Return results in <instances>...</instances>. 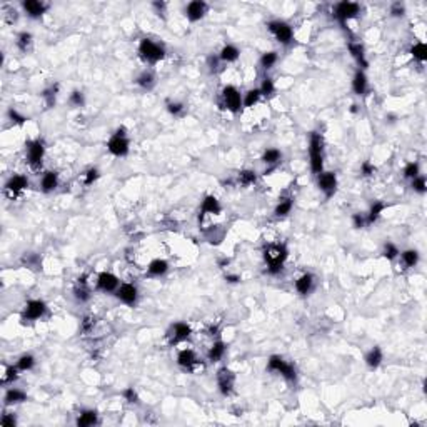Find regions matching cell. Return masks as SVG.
<instances>
[{
    "instance_id": "cell-1",
    "label": "cell",
    "mask_w": 427,
    "mask_h": 427,
    "mask_svg": "<svg viewBox=\"0 0 427 427\" xmlns=\"http://www.w3.org/2000/svg\"><path fill=\"white\" fill-rule=\"evenodd\" d=\"M289 257V251L285 244H269L264 249V260L267 264L269 275H279L284 270V264Z\"/></svg>"
},
{
    "instance_id": "cell-2",
    "label": "cell",
    "mask_w": 427,
    "mask_h": 427,
    "mask_svg": "<svg viewBox=\"0 0 427 427\" xmlns=\"http://www.w3.org/2000/svg\"><path fill=\"white\" fill-rule=\"evenodd\" d=\"M309 157L312 174L319 175L324 170V139L319 132H312L309 137Z\"/></svg>"
},
{
    "instance_id": "cell-3",
    "label": "cell",
    "mask_w": 427,
    "mask_h": 427,
    "mask_svg": "<svg viewBox=\"0 0 427 427\" xmlns=\"http://www.w3.org/2000/svg\"><path fill=\"white\" fill-rule=\"evenodd\" d=\"M139 57L145 64H157L165 57V49L162 44L145 37L139 42Z\"/></svg>"
},
{
    "instance_id": "cell-4",
    "label": "cell",
    "mask_w": 427,
    "mask_h": 427,
    "mask_svg": "<svg viewBox=\"0 0 427 427\" xmlns=\"http://www.w3.org/2000/svg\"><path fill=\"white\" fill-rule=\"evenodd\" d=\"M267 371L279 374L280 377H284L287 382H295L297 381V369L292 362H287L284 357L280 356H270L267 361Z\"/></svg>"
},
{
    "instance_id": "cell-5",
    "label": "cell",
    "mask_w": 427,
    "mask_h": 427,
    "mask_svg": "<svg viewBox=\"0 0 427 427\" xmlns=\"http://www.w3.org/2000/svg\"><path fill=\"white\" fill-rule=\"evenodd\" d=\"M107 150L114 157H126L130 150V140L126 127H119L107 142Z\"/></svg>"
},
{
    "instance_id": "cell-6",
    "label": "cell",
    "mask_w": 427,
    "mask_h": 427,
    "mask_svg": "<svg viewBox=\"0 0 427 427\" xmlns=\"http://www.w3.org/2000/svg\"><path fill=\"white\" fill-rule=\"evenodd\" d=\"M25 157L27 162L32 169H40L42 167L44 157H45V144L40 139L29 140L25 144Z\"/></svg>"
},
{
    "instance_id": "cell-7",
    "label": "cell",
    "mask_w": 427,
    "mask_h": 427,
    "mask_svg": "<svg viewBox=\"0 0 427 427\" xmlns=\"http://www.w3.org/2000/svg\"><path fill=\"white\" fill-rule=\"evenodd\" d=\"M332 14H334V19L337 22H339L342 27H346L349 20L356 19L357 15L361 14V5L356 2H339L334 5Z\"/></svg>"
},
{
    "instance_id": "cell-8",
    "label": "cell",
    "mask_w": 427,
    "mask_h": 427,
    "mask_svg": "<svg viewBox=\"0 0 427 427\" xmlns=\"http://www.w3.org/2000/svg\"><path fill=\"white\" fill-rule=\"evenodd\" d=\"M267 30L282 45H289L294 40V30L284 20H270V22H267Z\"/></svg>"
},
{
    "instance_id": "cell-9",
    "label": "cell",
    "mask_w": 427,
    "mask_h": 427,
    "mask_svg": "<svg viewBox=\"0 0 427 427\" xmlns=\"http://www.w3.org/2000/svg\"><path fill=\"white\" fill-rule=\"evenodd\" d=\"M221 97H222V107L227 109L229 112L239 114L241 112V109L244 107L242 105V95H241V92L237 90V87L226 85L222 88Z\"/></svg>"
},
{
    "instance_id": "cell-10",
    "label": "cell",
    "mask_w": 427,
    "mask_h": 427,
    "mask_svg": "<svg viewBox=\"0 0 427 427\" xmlns=\"http://www.w3.org/2000/svg\"><path fill=\"white\" fill-rule=\"evenodd\" d=\"M47 310L49 307L44 300L40 299H32L29 300L27 304L24 307V312H22V321L25 322H35V321H40L42 317H45Z\"/></svg>"
},
{
    "instance_id": "cell-11",
    "label": "cell",
    "mask_w": 427,
    "mask_h": 427,
    "mask_svg": "<svg viewBox=\"0 0 427 427\" xmlns=\"http://www.w3.org/2000/svg\"><path fill=\"white\" fill-rule=\"evenodd\" d=\"M27 187H29L27 177L22 174H14L9 177L7 182H5L4 192H5V195L10 197V199H15V197H19L24 190H27Z\"/></svg>"
},
{
    "instance_id": "cell-12",
    "label": "cell",
    "mask_w": 427,
    "mask_h": 427,
    "mask_svg": "<svg viewBox=\"0 0 427 427\" xmlns=\"http://www.w3.org/2000/svg\"><path fill=\"white\" fill-rule=\"evenodd\" d=\"M317 187H319V190L329 199V197L334 195L337 190V174L331 170H322L321 174L317 175Z\"/></svg>"
},
{
    "instance_id": "cell-13",
    "label": "cell",
    "mask_w": 427,
    "mask_h": 427,
    "mask_svg": "<svg viewBox=\"0 0 427 427\" xmlns=\"http://www.w3.org/2000/svg\"><path fill=\"white\" fill-rule=\"evenodd\" d=\"M97 289L100 290V292H105V294H116V290L119 289V285H121V280H119V277L116 274L109 272V270H103V272H100L97 275Z\"/></svg>"
},
{
    "instance_id": "cell-14",
    "label": "cell",
    "mask_w": 427,
    "mask_h": 427,
    "mask_svg": "<svg viewBox=\"0 0 427 427\" xmlns=\"http://www.w3.org/2000/svg\"><path fill=\"white\" fill-rule=\"evenodd\" d=\"M116 297L121 300L122 304H126L129 307H134L139 300V289L135 287L134 284L124 282V284L119 285V289L116 290Z\"/></svg>"
},
{
    "instance_id": "cell-15",
    "label": "cell",
    "mask_w": 427,
    "mask_h": 427,
    "mask_svg": "<svg viewBox=\"0 0 427 427\" xmlns=\"http://www.w3.org/2000/svg\"><path fill=\"white\" fill-rule=\"evenodd\" d=\"M207 10H209V4H205L204 0H192L185 5L184 14L190 22H199L205 17Z\"/></svg>"
},
{
    "instance_id": "cell-16",
    "label": "cell",
    "mask_w": 427,
    "mask_h": 427,
    "mask_svg": "<svg viewBox=\"0 0 427 427\" xmlns=\"http://www.w3.org/2000/svg\"><path fill=\"white\" fill-rule=\"evenodd\" d=\"M234 384H236V374L231 369L222 367L217 372V385L222 395H231L234 390Z\"/></svg>"
},
{
    "instance_id": "cell-17",
    "label": "cell",
    "mask_w": 427,
    "mask_h": 427,
    "mask_svg": "<svg viewBox=\"0 0 427 427\" xmlns=\"http://www.w3.org/2000/svg\"><path fill=\"white\" fill-rule=\"evenodd\" d=\"M222 212V205L221 202L217 200L216 195H205L202 199L200 204V212H199V222L204 221L205 216H217V214Z\"/></svg>"
},
{
    "instance_id": "cell-18",
    "label": "cell",
    "mask_w": 427,
    "mask_h": 427,
    "mask_svg": "<svg viewBox=\"0 0 427 427\" xmlns=\"http://www.w3.org/2000/svg\"><path fill=\"white\" fill-rule=\"evenodd\" d=\"M190 336H192V329H190V326L187 324V322H175V324L170 327V332H169L172 346L187 341Z\"/></svg>"
},
{
    "instance_id": "cell-19",
    "label": "cell",
    "mask_w": 427,
    "mask_h": 427,
    "mask_svg": "<svg viewBox=\"0 0 427 427\" xmlns=\"http://www.w3.org/2000/svg\"><path fill=\"white\" fill-rule=\"evenodd\" d=\"M22 9H24V12H25L27 17H30V19H40L47 12L49 5H47L45 2H40V0H24Z\"/></svg>"
},
{
    "instance_id": "cell-20",
    "label": "cell",
    "mask_w": 427,
    "mask_h": 427,
    "mask_svg": "<svg viewBox=\"0 0 427 427\" xmlns=\"http://www.w3.org/2000/svg\"><path fill=\"white\" fill-rule=\"evenodd\" d=\"M347 49H349V54L352 55V59L356 60V64L359 65V69L366 70L369 67V60L366 57V47L361 42H349Z\"/></svg>"
},
{
    "instance_id": "cell-21",
    "label": "cell",
    "mask_w": 427,
    "mask_h": 427,
    "mask_svg": "<svg viewBox=\"0 0 427 427\" xmlns=\"http://www.w3.org/2000/svg\"><path fill=\"white\" fill-rule=\"evenodd\" d=\"M59 174L54 170H47L42 174V177H40V190L44 192V194H50V192H54L57 187H59Z\"/></svg>"
},
{
    "instance_id": "cell-22",
    "label": "cell",
    "mask_w": 427,
    "mask_h": 427,
    "mask_svg": "<svg viewBox=\"0 0 427 427\" xmlns=\"http://www.w3.org/2000/svg\"><path fill=\"white\" fill-rule=\"evenodd\" d=\"M314 285H315V277L309 272L302 274L300 277L295 280L294 287L297 290V294L300 295H309L312 290H314Z\"/></svg>"
},
{
    "instance_id": "cell-23",
    "label": "cell",
    "mask_w": 427,
    "mask_h": 427,
    "mask_svg": "<svg viewBox=\"0 0 427 427\" xmlns=\"http://www.w3.org/2000/svg\"><path fill=\"white\" fill-rule=\"evenodd\" d=\"M197 362H199V359H197L195 352L192 351V349H182V351L177 354V364L182 367V369H187V371H192Z\"/></svg>"
},
{
    "instance_id": "cell-24",
    "label": "cell",
    "mask_w": 427,
    "mask_h": 427,
    "mask_svg": "<svg viewBox=\"0 0 427 427\" xmlns=\"http://www.w3.org/2000/svg\"><path fill=\"white\" fill-rule=\"evenodd\" d=\"M369 88V80H367V75H366V70L362 69H357L356 74L352 77V90L356 95H366Z\"/></svg>"
},
{
    "instance_id": "cell-25",
    "label": "cell",
    "mask_w": 427,
    "mask_h": 427,
    "mask_svg": "<svg viewBox=\"0 0 427 427\" xmlns=\"http://www.w3.org/2000/svg\"><path fill=\"white\" fill-rule=\"evenodd\" d=\"M90 287H88V282H87V275H82V277L77 279V284H75V289H74V297L77 302L84 304L88 299H90Z\"/></svg>"
},
{
    "instance_id": "cell-26",
    "label": "cell",
    "mask_w": 427,
    "mask_h": 427,
    "mask_svg": "<svg viewBox=\"0 0 427 427\" xmlns=\"http://www.w3.org/2000/svg\"><path fill=\"white\" fill-rule=\"evenodd\" d=\"M170 265L165 259H154L150 260V264L147 265V274L150 277H162L169 272Z\"/></svg>"
},
{
    "instance_id": "cell-27",
    "label": "cell",
    "mask_w": 427,
    "mask_h": 427,
    "mask_svg": "<svg viewBox=\"0 0 427 427\" xmlns=\"http://www.w3.org/2000/svg\"><path fill=\"white\" fill-rule=\"evenodd\" d=\"M27 400V394L24 392L22 389L19 387H9L5 390L4 395V402L5 405H15V404H22Z\"/></svg>"
},
{
    "instance_id": "cell-28",
    "label": "cell",
    "mask_w": 427,
    "mask_h": 427,
    "mask_svg": "<svg viewBox=\"0 0 427 427\" xmlns=\"http://www.w3.org/2000/svg\"><path fill=\"white\" fill-rule=\"evenodd\" d=\"M260 160H262L265 165H269L270 169H274L275 165L282 162V152H280L279 149H275V147L265 149L262 152V157H260Z\"/></svg>"
},
{
    "instance_id": "cell-29",
    "label": "cell",
    "mask_w": 427,
    "mask_h": 427,
    "mask_svg": "<svg viewBox=\"0 0 427 427\" xmlns=\"http://www.w3.org/2000/svg\"><path fill=\"white\" fill-rule=\"evenodd\" d=\"M239 57H241V50L232 44L224 45L221 52H219V59H221V62H224V64H232V62H236Z\"/></svg>"
},
{
    "instance_id": "cell-30",
    "label": "cell",
    "mask_w": 427,
    "mask_h": 427,
    "mask_svg": "<svg viewBox=\"0 0 427 427\" xmlns=\"http://www.w3.org/2000/svg\"><path fill=\"white\" fill-rule=\"evenodd\" d=\"M364 361H366L367 367H371V369H377V367L382 364V361H384L382 349H381V347H377V346H374L372 349H369L367 354H366V357H364Z\"/></svg>"
},
{
    "instance_id": "cell-31",
    "label": "cell",
    "mask_w": 427,
    "mask_h": 427,
    "mask_svg": "<svg viewBox=\"0 0 427 427\" xmlns=\"http://www.w3.org/2000/svg\"><path fill=\"white\" fill-rule=\"evenodd\" d=\"M135 84L142 88V90H152L155 84H157V79H155L152 70H144V72H140L139 77L135 79Z\"/></svg>"
},
{
    "instance_id": "cell-32",
    "label": "cell",
    "mask_w": 427,
    "mask_h": 427,
    "mask_svg": "<svg viewBox=\"0 0 427 427\" xmlns=\"http://www.w3.org/2000/svg\"><path fill=\"white\" fill-rule=\"evenodd\" d=\"M75 424L79 427H90V425H95L97 424V412L92 409H84L80 410L79 417H77Z\"/></svg>"
},
{
    "instance_id": "cell-33",
    "label": "cell",
    "mask_w": 427,
    "mask_h": 427,
    "mask_svg": "<svg viewBox=\"0 0 427 427\" xmlns=\"http://www.w3.org/2000/svg\"><path fill=\"white\" fill-rule=\"evenodd\" d=\"M385 210V204L381 200H374L371 207H369V212L366 214V219H367V226H371V224L377 222L379 217L382 216V212Z\"/></svg>"
},
{
    "instance_id": "cell-34",
    "label": "cell",
    "mask_w": 427,
    "mask_h": 427,
    "mask_svg": "<svg viewBox=\"0 0 427 427\" xmlns=\"http://www.w3.org/2000/svg\"><path fill=\"white\" fill-rule=\"evenodd\" d=\"M399 257H400V262L404 264L405 269L415 267V265L419 264V252L415 251V249H407V251L399 252Z\"/></svg>"
},
{
    "instance_id": "cell-35",
    "label": "cell",
    "mask_w": 427,
    "mask_h": 427,
    "mask_svg": "<svg viewBox=\"0 0 427 427\" xmlns=\"http://www.w3.org/2000/svg\"><path fill=\"white\" fill-rule=\"evenodd\" d=\"M292 207H294V199H292V197H282V199L277 202L275 209H274L275 217H285V216H289V214L292 212Z\"/></svg>"
},
{
    "instance_id": "cell-36",
    "label": "cell",
    "mask_w": 427,
    "mask_h": 427,
    "mask_svg": "<svg viewBox=\"0 0 427 427\" xmlns=\"http://www.w3.org/2000/svg\"><path fill=\"white\" fill-rule=\"evenodd\" d=\"M224 356H226V344L222 341H216L209 349V352H207V359L210 362H219Z\"/></svg>"
},
{
    "instance_id": "cell-37",
    "label": "cell",
    "mask_w": 427,
    "mask_h": 427,
    "mask_svg": "<svg viewBox=\"0 0 427 427\" xmlns=\"http://www.w3.org/2000/svg\"><path fill=\"white\" fill-rule=\"evenodd\" d=\"M57 93H59V84H54V85H49L47 88H44L40 97L44 98L45 102V107L47 109H52L55 105V100H57Z\"/></svg>"
},
{
    "instance_id": "cell-38",
    "label": "cell",
    "mask_w": 427,
    "mask_h": 427,
    "mask_svg": "<svg viewBox=\"0 0 427 427\" xmlns=\"http://www.w3.org/2000/svg\"><path fill=\"white\" fill-rule=\"evenodd\" d=\"M256 182H257V174L251 169H244L237 174V184L239 185L249 187V185H254Z\"/></svg>"
},
{
    "instance_id": "cell-39",
    "label": "cell",
    "mask_w": 427,
    "mask_h": 427,
    "mask_svg": "<svg viewBox=\"0 0 427 427\" xmlns=\"http://www.w3.org/2000/svg\"><path fill=\"white\" fill-rule=\"evenodd\" d=\"M32 42H34L32 34L27 32V30H22V32L17 35V42L15 44H17V49L20 52H29L30 47H32Z\"/></svg>"
},
{
    "instance_id": "cell-40",
    "label": "cell",
    "mask_w": 427,
    "mask_h": 427,
    "mask_svg": "<svg viewBox=\"0 0 427 427\" xmlns=\"http://www.w3.org/2000/svg\"><path fill=\"white\" fill-rule=\"evenodd\" d=\"M15 366L19 367L20 372H27V371H32L34 366H35V357L32 356V354H22L17 362H15Z\"/></svg>"
},
{
    "instance_id": "cell-41",
    "label": "cell",
    "mask_w": 427,
    "mask_h": 427,
    "mask_svg": "<svg viewBox=\"0 0 427 427\" xmlns=\"http://www.w3.org/2000/svg\"><path fill=\"white\" fill-rule=\"evenodd\" d=\"M277 60H279L277 52L270 50V52H265V54H262V57H260V60H259V64H260V67H262L264 70H270L275 64H277Z\"/></svg>"
},
{
    "instance_id": "cell-42",
    "label": "cell",
    "mask_w": 427,
    "mask_h": 427,
    "mask_svg": "<svg viewBox=\"0 0 427 427\" xmlns=\"http://www.w3.org/2000/svg\"><path fill=\"white\" fill-rule=\"evenodd\" d=\"M260 97H262V95H260L259 88H251V90H247L242 95V105L247 107V109H251V107H254L260 100Z\"/></svg>"
},
{
    "instance_id": "cell-43",
    "label": "cell",
    "mask_w": 427,
    "mask_h": 427,
    "mask_svg": "<svg viewBox=\"0 0 427 427\" xmlns=\"http://www.w3.org/2000/svg\"><path fill=\"white\" fill-rule=\"evenodd\" d=\"M410 54H412V57L415 60H419L420 64H424V62L427 60V47H425V44H422V42L414 44L412 47H410Z\"/></svg>"
},
{
    "instance_id": "cell-44",
    "label": "cell",
    "mask_w": 427,
    "mask_h": 427,
    "mask_svg": "<svg viewBox=\"0 0 427 427\" xmlns=\"http://www.w3.org/2000/svg\"><path fill=\"white\" fill-rule=\"evenodd\" d=\"M259 90H260V95L262 97H272L275 93L274 80L270 79V77H265V79L262 80V84H260V87H259Z\"/></svg>"
},
{
    "instance_id": "cell-45",
    "label": "cell",
    "mask_w": 427,
    "mask_h": 427,
    "mask_svg": "<svg viewBox=\"0 0 427 427\" xmlns=\"http://www.w3.org/2000/svg\"><path fill=\"white\" fill-rule=\"evenodd\" d=\"M399 249H397V246H395V244H392V242H385L384 244V249H382V256L387 259V260H394V259H397L399 257Z\"/></svg>"
},
{
    "instance_id": "cell-46",
    "label": "cell",
    "mask_w": 427,
    "mask_h": 427,
    "mask_svg": "<svg viewBox=\"0 0 427 427\" xmlns=\"http://www.w3.org/2000/svg\"><path fill=\"white\" fill-rule=\"evenodd\" d=\"M19 374H20V371H19L17 366H9L7 369H5L2 382L4 384H14L19 379Z\"/></svg>"
},
{
    "instance_id": "cell-47",
    "label": "cell",
    "mask_w": 427,
    "mask_h": 427,
    "mask_svg": "<svg viewBox=\"0 0 427 427\" xmlns=\"http://www.w3.org/2000/svg\"><path fill=\"white\" fill-rule=\"evenodd\" d=\"M402 174H404V177L405 179H415V177L417 175H420V167H419V164L417 162H409V164H405V167H404V170H402Z\"/></svg>"
},
{
    "instance_id": "cell-48",
    "label": "cell",
    "mask_w": 427,
    "mask_h": 427,
    "mask_svg": "<svg viewBox=\"0 0 427 427\" xmlns=\"http://www.w3.org/2000/svg\"><path fill=\"white\" fill-rule=\"evenodd\" d=\"M69 103H70L72 107H75V109L84 107V103H85L84 92H80V90H74V92H72L70 97H69Z\"/></svg>"
},
{
    "instance_id": "cell-49",
    "label": "cell",
    "mask_w": 427,
    "mask_h": 427,
    "mask_svg": "<svg viewBox=\"0 0 427 427\" xmlns=\"http://www.w3.org/2000/svg\"><path fill=\"white\" fill-rule=\"evenodd\" d=\"M410 187H412L414 192H417V194H425L427 192V180L424 175H417L415 179H412V184H410Z\"/></svg>"
},
{
    "instance_id": "cell-50",
    "label": "cell",
    "mask_w": 427,
    "mask_h": 427,
    "mask_svg": "<svg viewBox=\"0 0 427 427\" xmlns=\"http://www.w3.org/2000/svg\"><path fill=\"white\" fill-rule=\"evenodd\" d=\"M167 112L170 114V116H174V117H180L182 114H184V111H185V105L182 102H172V100H169L167 102Z\"/></svg>"
},
{
    "instance_id": "cell-51",
    "label": "cell",
    "mask_w": 427,
    "mask_h": 427,
    "mask_svg": "<svg viewBox=\"0 0 427 427\" xmlns=\"http://www.w3.org/2000/svg\"><path fill=\"white\" fill-rule=\"evenodd\" d=\"M7 116H9L10 121H12L14 124H17V126H24V124L29 121L27 117L22 116V114H20V112L17 111V109H14V107H12V109H9Z\"/></svg>"
},
{
    "instance_id": "cell-52",
    "label": "cell",
    "mask_w": 427,
    "mask_h": 427,
    "mask_svg": "<svg viewBox=\"0 0 427 427\" xmlns=\"http://www.w3.org/2000/svg\"><path fill=\"white\" fill-rule=\"evenodd\" d=\"M98 177H100V172H98V169H95V167L87 169L84 172V184L85 185H92L93 182L98 179Z\"/></svg>"
},
{
    "instance_id": "cell-53",
    "label": "cell",
    "mask_w": 427,
    "mask_h": 427,
    "mask_svg": "<svg viewBox=\"0 0 427 427\" xmlns=\"http://www.w3.org/2000/svg\"><path fill=\"white\" fill-rule=\"evenodd\" d=\"M24 264L27 265V267H32V269H37L40 267V257L37 256V254H25L24 256Z\"/></svg>"
},
{
    "instance_id": "cell-54",
    "label": "cell",
    "mask_w": 427,
    "mask_h": 427,
    "mask_svg": "<svg viewBox=\"0 0 427 427\" xmlns=\"http://www.w3.org/2000/svg\"><path fill=\"white\" fill-rule=\"evenodd\" d=\"M352 226L356 229H364V227H366L367 226L366 214H361V212L354 214V216H352Z\"/></svg>"
},
{
    "instance_id": "cell-55",
    "label": "cell",
    "mask_w": 427,
    "mask_h": 427,
    "mask_svg": "<svg viewBox=\"0 0 427 427\" xmlns=\"http://www.w3.org/2000/svg\"><path fill=\"white\" fill-rule=\"evenodd\" d=\"M122 395H124V399H126L127 402H130V404H137L139 402V395H137V392H135L134 387H127L122 392Z\"/></svg>"
},
{
    "instance_id": "cell-56",
    "label": "cell",
    "mask_w": 427,
    "mask_h": 427,
    "mask_svg": "<svg viewBox=\"0 0 427 427\" xmlns=\"http://www.w3.org/2000/svg\"><path fill=\"white\" fill-rule=\"evenodd\" d=\"M361 174L364 177H371L376 174V165H374L372 162H369V160H366V162H362L361 165Z\"/></svg>"
},
{
    "instance_id": "cell-57",
    "label": "cell",
    "mask_w": 427,
    "mask_h": 427,
    "mask_svg": "<svg viewBox=\"0 0 427 427\" xmlns=\"http://www.w3.org/2000/svg\"><path fill=\"white\" fill-rule=\"evenodd\" d=\"M404 14H405L404 4L395 2V4L390 5V15H392V17H404Z\"/></svg>"
},
{
    "instance_id": "cell-58",
    "label": "cell",
    "mask_w": 427,
    "mask_h": 427,
    "mask_svg": "<svg viewBox=\"0 0 427 427\" xmlns=\"http://www.w3.org/2000/svg\"><path fill=\"white\" fill-rule=\"evenodd\" d=\"M0 424H2V427H15L17 425V417L14 414H4L2 419H0Z\"/></svg>"
},
{
    "instance_id": "cell-59",
    "label": "cell",
    "mask_w": 427,
    "mask_h": 427,
    "mask_svg": "<svg viewBox=\"0 0 427 427\" xmlns=\"http://www.w3.org/2000/svg\"><path fill=\"white\" fill-rule=\"evenodd\" d=\"M152 9L155 10V14L159 15V17H165V9H167V4L165 2H154L152 4Z\"/></svg>"
},
{
    "instance_id": "cell-60",
    "label": "cell",
    "mask_w": 427,
    "mask_h": 427,
    "mask_svg": "<svg viewBox=\"0 0 427 427\" xmlns=\"http://www.w3.org/2000/svg\"><path fill=\"white\" fill-rule=\"evenodd\" d=\"M95 326V319L92 315H87L84 321H82V331L84 332H90L92 327Z\"/></svg>"
},
{
    "instance_id": "cell-61",
    "label": "cell",
    "mask_w": 427,
    "mask_h": 427,
    "mask_svg": "<svg viewBox=\"0 0 427 427\" xmlns=\"http://www.w3.org/2000/svg\"><path fill=\"white\" fill-rule=\"evenodd\" d=\"M207 64H209L210 72H217L219 64H221V59H219V55H210L209 59H207Z\"/></svg>"
},
{
    "instance_id": "cell-62",
    "label": "cell",
    "mask_w": 427,
    "mask_h": 427,
    "mask_svg": "<svg viewBox=\"0 0 427 427\" xmlns=\"http://www.w3.org/2000/svg\"><path fill=\"white\" fill-rule=\"evenodd\" d=\"M226 280L229 284H237L239 280H241V275H232V274H229V275H226Z\"/></svg>"
},
{
    "instance_id": "cell-63",
    "label": "cell",
    "mask_w": 427,
    "mask_h": 427,
    "mask_svg": "<svg viewBox=\"0 0 427 427\" xmlns=\"http://www.w3.org/2000/svg\"><path fill=\"white\" fill-rule=\"evenodd\" d=\"M209 332H210V336H217V334H219V327H217V326H212Z\"/></svg>"
}]
</instances>
